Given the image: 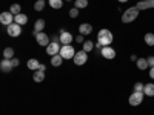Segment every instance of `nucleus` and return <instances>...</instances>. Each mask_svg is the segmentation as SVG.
<instances>
[{
	"mask_svg": "<svg viewBox=\"0 0 154 115\" xmlns=\"http://www.w3.org/2000/svg\"><path fill=\"white\" fill-rule=\"evenodd\" d=\"M143 92H133L131 95H130V100H128V101H130V105L131 106H139V105H142V101H143Z\"/></svg>",
	"mask_w": 154,
	"mask_h": 115,
	"instance_id": "39448f33",
	"label": "nucleus"
},
{
	"mask_svg": "<svg viewBox=\"0 0 154 115\" xmlns=\"http://www.w3.org/2000/svg\"><path fill=\"white\" fill-rule=\"evenodd\" d=\"M35 40H37V43L40 45V46H45V48L51 43L48 34H45V32H37V34H35Z\"/></svg>",
	"mask_w": 154,
	"mask_h": 115,
	"instance_id": "0eeeda50",
	"label": "nucleus"
},
{
	"mask_svg": "<svg viewBox=\"0 0 154 115\" xmlns=\"http://www.w3.org/2000/svg\"><path fill=\"white\" fill-rule=\"evenodd\" d=\"M79 32L82 35H89V34L93 32V26L89 23H82L80 26H79Z\"/></svg>",
	"mask_w": 154,
	"mask_h": 115,
	"instance_id": "ddd939ff",
	"label": "nucleus"
},
{
	"mask_svg": "<svg viewBox=\"0 0 154 115\" xmlns=\"http://www.w3.org/2000/svg\"><path fill=\"white\" fill-rule=\"evenodd\" d=\"M72 60H74V63L77 66H82V65H85V63L88 61V52H85V51L82 49V51H79V52H75Z\"/></svg>",
	"mask_w": 154,
	"mask_h": 115,
	"instance_id": "20e7f679",
	"label": "nucleus"
},
{
	"mask_svg": "<svg viewBox=\"0 0 154 115\" xmlns=\"http://www.w3.org/2000/svg\"><path fill=\"white\" fill-rule=\"evenodd\" d=\"M45 5H46L45 0H37V2L34 3V9H35V11H42V9L45 8Z\"/></svg>",
	"mask_w": 154,
	"mask_h": 115,
	"instance_id": "bb28decb",
	"label": "nucleus"
},
{
	"mask_svg": "<svg viewBox=\"0 0 154 115\" xmlns=\"http://www.w3.org/2000/svg\"><path fill=\"white\" fill-rule=\"evenodd\" d=\"M74 40V38H72V35H71V32H62L60 34V43L62 45H71V42Z\"/></svg>",
	"mask_w": 154,
	"mask_h": 115,
	"instance_id": "f8f14e48",
	"label": "nucleus"
},
{
	"mask_svg": "<svg viewBox=\"0 0 154 115\" xmlns=\"http://www.w3.org/2000/svg\"><path fill=\"white\" fill-rule=\"evenodd\" d=\"M137 60H139V58H137V55H134V54H133V55H131V61H137Z\"/></svg>",
	"mask_w": 154,
	"mask_h": 115,
	"instance_id": "f704fd0d",
	"label": "nucleus"
},
{
	"mask_svg": "<svg viewBox=\"0 0 154 115\" xmlns=\"http://www.w3.org/2000/svg\"><path fill=\"white\" fill-rule=\"evenodd\" d=\"M12 57H14V49H12V48H5V51H3V58L11 60Z\"/></svg>",
	"mask_w": 154,
	"mask_h": 115,
	"instance_id": "5701e85b",
	"label": "nucleus"
},
{
	"mask_svg": "<svg viewBox=\"0 0 154 115\" xmlns=\"http://www.w3.org/2000/svg\"><path fill=\"white\" fill-rule=\"evenodd\" d=\"M14 23L20 25V26H23V25H26V23H28V17L20 12L19 16H14Z\"/></svg>",
	"mask_w": 154,
	"mask_h": 115,
	"instance_id": "dca6fc26",
	"label": "nucleus"
},
{
	"mask_svg": "<svg viewBox=\"0 0 154 115\" xmlns=\"http://www.w3.org/2000/svg\"><path fill=\"white\" fill-rule=\"evenodd\" d=\"M148 65H149V68H152L154 66V57L151 55V57H148Z\"/></svg>",
	"mask_w": 154,
	"mask_h": 115,
	"instance_id": "473e14b6",
	"label": "nucleus"
},
{
	"mask_svg": "<svg viewBox=\"0 0 154 115\" xmlns=\"http://www.w3.org/2000/svg\"><path fill=\"white\" fill-rule=\"evenodd\" d=\"M88 6V0H75V8L79 9H83Z\"/></svg>",
	"mask_w": 154,
	"mask_h": 115,
	"instance_id": "cd10ccee",
	"label": "nucleus"
},
{
	"mask_svg": "<svg viewBox=\"0 0 154 115\" xmlns=\"http://www.w3.org/2000/svg\"><path fill=\"white\" fill-rule=\"evenodd\" d=\"M62 61H63V57H62L60 54H56V55L51 57V65L56 66V68H59V66L62 65Z\"/></svg>",
	"mask_w": 154,
	"mask_h": 115,
	"instance_id": "a211bd4d",
	"label": "nucleus"
},
{
	"mask_svg": "<svg viewBox=\"0 0 154 115\" xmlns=\"http://www.w3.org/2000/svg\"><path fill=\"white\" fill-rule=\"evenodd\" d=\"M139 8L137 6H131V8H128L123 11V14H122V23H131L137 19L139 16Z\"/></svg>",
	"mask_w": 154,
	"mask_h": 115,
	"instance_id": "f03ea898",
	"label": "nucleus"
},
{
	"mask_svg": "<svg viewBox=\"0 0 154 115\" xmlns=\"http://www.w3.org/2000/svg\"><path fill=\"white\" fill-rule=\"evenodd\" d=\"M149 77H151V78L154 80V66H152V68L149 69Z\"/></svg>",
	"mask_w": 154,
	"mask_h": 115,
	"instance_id": "72a5a7b5",
	"label": "nucleus"
},
{
	"mask_svg": "<svg viewBox=\"0 0 154 115\" xmlns=\"http://www.w3.org/2000/svg\"><path fill=\"white\" fill-rule=\"evenodd\" d=\"M74 40H75L77 43H85V42H83V35H82V34H79V35H77V37L74 38Z\"/></svg>",
	"mask_w": 154,
	"mask_h": 115,
	"instance_id": "7c9ffc66",
	"label": "nucleus"
},
{
	"mask_svg": "<svg viewBox=\"0 0 154 115\" xmlns=\"http://www.w3.org/2000/svg\"><path fill=\"white\" fill-rule=\"evenodd\" d=\"M93 48H94V43H93L91 40H86V42L83 43V51H85V52H89V51H93Z\"/></svg>",
	"mask_w": 154,
	"mask_h": 115,
	"instance_id": "a878e982",
	"label": "nucleus"
},
{
	"mask_svg": "<svg viewBox=\"0 0 154 115\" xmlns=\"http://www.w3.org/2000/svg\"><path fill=\"white\" fill-rule=\"evenodd\" d=\"M119 2H120V3H125V2H128V0H119Z\"/></svg>",
	"mask_w": 154,
	"mask_h": 115,
	"instance_id": "e433bc0d",
	"label": "nucleus"
},
{
	"mask_svg": "<svg viewBox=\"0 0 154 115\" xmlns=\"http://www.w3.org/2000/svg\"><path fill=\"white\" fill-rule=\"evenodd\" d=\"M20 5L19 3H14V5H11V8H9V12H11V14L12 16H19L20 14Z\"/></svg>",
	"mask_w": 154,
	"mask_h": 115,
	"instance_id": "4be33fe9",
	"label": "nucleus"
},
{
	"mask_svg": "<svg viewBox=\"0 0 154 115\" xmlns=\"http://www.w3.org/2000/svg\"><path fill=\"white\" fill-rule=\"evenodd\" d=\"M43 28H45V20H43V19H38V20L34 23V35H35L37 32H42Z\"/></svg>",
	"mask_w": 154,
	"mask_h": 115,
	"instance_id": "f3484780",
	"label": "nucleus"
},
{
	"mask_svg": "<svg viewBox=\"0 0 154 115\" xmlns=\"http://www.w3.org/2000/svg\"><path fill=\"white\" fill-rule=\"evenodd\" d=\"M143 94H145L146 97H154V83H146V84H145Z\"/></svg>",
	"mask_w": 154,
	"mask_h": 115,
	"instance_id": "6ab92c4d",
	"label": "nucleus"
},
{
	"mask_svg": "<svg viewBox=\"0 0 154 115\" xmlns=\"http://www.w3.org/2000/svg\"><path fill=\"white\" fill-rule=\"evenodd\" d=\"M11 63H12V66H14V68H17V66L20 65V61H19L17 58H11Z\"/></svg>",
	"mask_w": 154,
	"mask_h": 115,
	"instance_id": "2f4dec72",
	"label": "nucleus"
},
{
	"mask_svg": "<svg viewBox=\"0 0 154 115\" xmlns=\"http://www.w3.org/2000/svg\"><path fill=\"white\" fill-rule=\"evenodd\" d=\"M69 17L71 19H75V17H79V8H72V9H69Z\"/></svg>",
	"mask_w": 154,
	"mask_h": 115,
	"instance_id": "c85d7f7f",
	"label": "nucleus"
},
{
	"mask_svg": "<svg viewBox=\"0 0 154 115\" xmlns=\"http://www.w3.org/2000/svg\"><path fill=\"white\" fill-rule=\"evenodd\" d=\"M136 63H137V68H139L140 71H145V69L149 68V65H148V58H139Z\"/></svg>",
	"mask_w": 154,
	"mask_h": 115,
	"instance_id": "412c9836",
	"label": "nucleus"
},
{
	"mask_svg": "<svg viewBox=\"0 0 154 115\" xmlns=\"http://www.w3.org/2000/svg\"><path fill=\"white\" fill-rule=\"evenodd\" d=\"M49 6L51 8H54V9H60L62 8V5H63V2H62V0H49Z\"/></svg>",
	"mask_w": 154,
	"mask_h": 115,
	"instance_id": "393cba45",
	"label": "nucleus"
},
{
	"mask_svg": "<svg viewBox=\"0 0 154 115\" xmlns=\"http://www.w3.org/2000/svg\"><path fill=\"white\" fill-rule=\"evenodd\" d=\"M136 6L139 8V11L151 9V8H154V0H142V2H137Z\"/></svg>",
	"mask_w": 154,
	"mask_h": 115,
	"instance_id": "9b49d317",
	"label": "nucleus"
},
{
	"mask_svg": "<svg viewBox=\"0 0 154 115\" xmlns=\"http://www.w3.org/2000/svg\"><path fill=\"white\" fill-rule=\"evenodd\" d=\"M69 2H71V0H69Z\"/></svg>",
	"mask_w": 154,
	"mask_h": 115,
	"instance_id": "4c0bfd02",
	"label": "nucleus"
},
{
	"mask_svg": "<svg viewBox=\"0 0 154 115\" xmlns=\"http://www.w3.org/2000/svg\"><path fill=\"white\" fill-rule=\"evenodd\" d=\"M26 66H28L31 71H37V69H38V66H40V63H38V60H37V58H29V60H28V63H26Z\"/></svg>",
	"mask_w": 154,
	"mask_h": 115,
	"instance_id": "aec40b11",
	"label": "nucleus"
},
{
	"mask_svg": "<svg viewBox=\"0 0 154 115\" xmlns=\"http://www.w3.org/2000/svg\"><path fill=\"white\" fill-rule=\"evenodd\" d=\"M32 80H34L35 83H42V81L45 80V71H40V69L34 71V74H32Z\"/></svg>",
	"mask_w": 154,
	"mask_h": 115,
	"instance_id": "2eb2a0df",
	"label": "nucleus"
},
{
	"mask_svg": "<svg viewBox=\"0 0 154 115\" xmlns=\"http://www.w3.org/2000/svg\"><path fill=\"white\" fill-rule=\"evenodd\" d=\"M100 52H102V57L106 58V60L116 58V49H112L111 46H103V48L100 49Z\"/></svg>",
	"mask_w": 154,
	"mask_h": 115,
	"instance_id": "423d86ee",
	"label": "nucleus"
},
{
	"mask_svg": "<svg viewBox=\"0 0 154 115\" xmlns=\"http://www.w3.org/2000/svg\"><path fill=\"white\" fill-rule=\"evenodd\" d=\"M8 34H9V37H19L22 34V26L17 23H11L8 26Z\"/></svg>",
	"mask_w": 154,
	"mask_h": 115,
	"instance_id": "6e6552de",
	"label": "nucleus"
},
{
	"mask_svg": "<svg viewBox=\"0 0 154 115\" xmlns=\"http://www.w3.org/2000/svg\"><path fill=\"white\" fill-rule=\"evenodd\" d=\"M143 89H145V84H143V83L139 81V83L134 84V91H136V92H143Z\"/></svg>",
	"mask_w": 154,
	"mask_h": 115,
	"instance_id": "c756f323",
	"label": "nucleus"
},
{
	"mask_svg": "<svg viewBox=\"0 0 154 115\" xmlns=\"http://www.w3.org/2000/svg\"><path fill=\"white\" fill-rule=\"evenodd\" d=\"M145 43H146L148 46H154V34H152V32L145 34Z\"/></svg>",
	"mask_w": 154,
	"mask_h": 115,
	"instance_id": "b1692460",
	"label": "nucleus"
},
{
	"mask_svg": "<svg viewBox=\"0 0 154 115\" xmlns=\"http://www.w3.org/2000/svg\"><path fill=\"white\" fill-rule=\"evenodd\" d=\"M60 48H62V46H59V43L51 42V43L46 46V54L53 57V55H56V54H59V52H60Z\"/></svg>",
	"mask_w": 154,
	"mask_h": 115,
	"instance_id": "9d476101",
	"label": "nucleus"
},
{
	"mask_svg": "<svg viewBox=\"0 0 154 115\" xmlns=\"http://www.w3.org/2000/svg\"><path fill=\"white\" fill-rule=\"evenodd\" d=\"M59 54L63 57V60H71V58H74V55H75V51H74V48H72L71 45H62Z\"/></svg>",
	"mask_w": 154,
	"mask_h": 115,
	"instance_id": "7ed1b4c3",
	"label": "nucleus"
},
{
	"mask_svg": "<svg viewBox=\"0 0 154 115\" xmlns=\"http://www.w3.org/2000/svg\"><path fill=\"white\" fill-rule=\"evenodd\" d=\"M0 22H2V25H5V26H9L11 23H14V16L11 14V12H2L0 14Z\"/></svg>",
	"mask_w": 154,
	"mask_h": 115,
	"instance_id": "1a4fd4ad",
	"label": "nucleus"
},
{
	"mask_svg": "<svg viewBox=\"0 0 154 115\" xmlns=\"http://www.w3.org/2000/svg\"><path fill=\"white\" fill-rule=\"evenodd\" d=\"M112 34L109 29H100L97 34V43H100L102 46H109L112 43Z\"/></svg>",
	"mask_w": 154,
	"mask_h": 115,
	"instance_id": "f257e3e1",
	"label": "nucleus"
},
{
	"mask_svg": "<svg viewBox=\"0 0 154 115\" xmlns=\"http://www.w3.org/2000/svg\"><path fill=\"white\" fill-rule=\"evenodd\" d=\"M12 63H11V60H8V58H3L2 60V63H0V69H2L3 72H11L12 71Z\"/></svg>",
	"mask_w": 154,
	"mask_h": 115,
	"instance_id": "4468645a",
	"label": "nucleus"
},
{
	"mask_svg": "<svg viewBox=\"0 0 154 115\" xmlns=\"http://www.w3.org/2000/svg\"><path fill=\"white\" fill-rule=\"evenodd\" d=\"M38 69H40V71H45V69H46V66H45V65H42V63H40V66H38Z\"/></svg>",
	"mask_w": 154,
	"mask_h": 115,
	"instance_id": "c9c22d12",
	"label": "nucleus"
}]
</instances>
